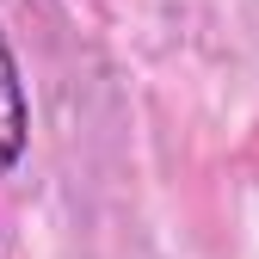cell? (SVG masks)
<instances>
[{"label":"cell","mask_w":259,"mask_h":259,"mask_svg":"<svg viewBox=\"0 0 259 259\" xmlns=\"http://www.w3.org/2000/svg\"><path fill=\"white\" fill-rule=\"evenodd\" d=\"M31 148V93H25V74H19V56L0 31V173H13Z\"/></svg>","instance_id":"1"}]
</instances>
